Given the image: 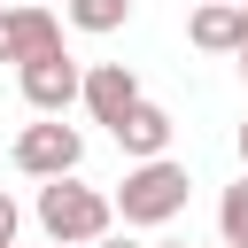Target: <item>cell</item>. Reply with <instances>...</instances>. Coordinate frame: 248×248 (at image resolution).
<instances>
[{"instance_id":"6da1fadb","label":"cell","mask_w":248,"mask_h":248,"mask_svg":"<svg viewBox=\"0 0 248 248\" xmlns=\"http://www.w3.org/2000/svg\"><path fill=\"white\" fill-rule=\"evenodd\" d=\"M39 232L54 248H93L116 232V202L101 186H78V178H46L39 186Z\"/></svg>"},{"instance_id":"7a4b0ae2","label":"cell","mask_w":248,"mask_h":248,"mask_svg":"<svg viewBox=\"0 0 248 248\" xmlns=\"http://www.w3.org/2000/svg\"><path fill=\"white\" fill-rule=\"evenodd\" d=\"M186 194H194L186 163L155 155V163H132V170H124V186H116V217H124V225H170V217L186 209Z\"/></svg>"},{"instance_id":"3957f363","label":"cell","mask_w":248,"mask_h":248,"mask_svg":"<svg viewBox=\"0 0 248 248\" xmlns=\"http://www.w3.org/2000/svg\"><path fill=\"white\" fill-rule=\"evenodd\" d=\"M78 163H85L78 124L46 116V124H23V132H16V170H23V178H78Z\"/></svg>"},{"instance_id":"277c9868","label":"cell","mask_w":248,"mask_h":248,"mask_svg":"<svg viewBox=\"0 0 248 248\" xmlns=\"http://www.w3.org/2000/svg\"><path fill=\"white\" fill-rule=\"evenodd\" d=\"M46 54H62V23H54V8H39V0L0 8V62L31 70V62H46Z\"/></svg>"},{"instance_id":"5b68a950","label":"cell","mask_w":248,"mask_h":248,"mask_svg":"<svg viewBox=\"0 0 248 248\" xmlns=\"http://www.w3.org/2000/svg\"><path fill=\"white\" fill-rule=\"evenodd\" d=\"M23 101H31L39 116H62L70 101H85V70H78L70 54H46V62L23 70Z\"/></svg>"},{"instance_id":"8992f818","label":"cell","mask_w":248,"mask_h":248,"mask_svg":"<svg viewBox=\"0 0 248 248\" xmlns=\"http://www.w3.org/2000/svg\"><path fill=\"white\" fill-rule=\"evenodd\" d=\"M85 108H93V124L116 132V124L140 108V78H132L124 62H93V70H85Z\"/></svg>"},{"instance_id":"52a82bcc","label":"cell","mask_w":248,"mask_h":248,"mask_svg":"<svg viewBox=\"0 0 248 248\" xmlns=\"http://www.w3.org/2000/svg\"><path fill=\"white\" fill-rule=\"evenodd\" d=\"M186 39H194L202 54H240V46H248V16H240L232 0H202L194 23H186Z\"/></svg>"},{"instance_id":"ba28073f","label":"cell","mask_w":248,"mask_h":248,"mask_svg":"<svg viewBox=\"0 0 248 248\" xmlns=\"http://www.w3.org/2000/svg\"><path fill=\"white\" fill-rule=\"evenodd\" d=\"M116 147L132 155V163H155L163 147H170V108H155V101H140L124 124H116Z\"/></svg>"},{"instance_id":"9c48e42d","label":"cell","mask_w":248,"mask_h":248,"mask_svg":"<svg viewBox=\"0 0 248 248\" xmlns=\"http://www.w3.org/2000/svg\"><path fill=\"white\" fill-rule=\"evenodd\" d=\"M124 16H132V0H70V23H78V31H93V39L124 31Z\"/></svg>"},{"instance_id":"30bf717a","label":"cell","mask_w":248,"mask_h":248,"mask_svg":"<svg viewBox=\"0 0 248 248\" xmlns=\"http://www.w3.org/2000/svg\"><path fill=\"white\" fill-rule=\"evenodd\" d=\"M217 240H225V248H248V170H240V186H225V202H217Z\"/></svg>"},{"instance_id":"8fae6325","label":"cell","mask_w":248,"mask_h":248,"mask_svg":"<svg viewBox=\"0 0 248 248\" xmlns=\"http://www.w3.org/2000/svg\"><path fill=\"white\" fill-rule=\"evenodd\" d=\"M16 225H23V209H16L8 194H0V248H16Z\"/></svg>"},{"instance_id":"7c38bea8","label":"cell","mask_w":248,"mask_h":248,"mask_svg":"<svg viewBox=\"0 0 248 248\" xmlns=\"http://www.w3.org/2000/svg\"><path fill=\"white\" fill-rule=\"evenodd\" d=\"M93 248H140V240H124V232H108V240H93Z\"/></svg>"},{"instance_id":"4fadbf2b","label":"cell","mask_w":248,"mask_h":248,"mask_svg":"<svg viewBox=\"0 0 248 248\" xmlns=\"http://www.w3.org/2000/svg\"><path fill=\"white\" fill-rule=\"evenodd\" d=\"M240 163H248V124H240Z\"/></svg>"},{"instance_id":"5bb4252c","label":"cell","mask_w":248,"mask_h":248,"mask_svg":"<svg viewBox=\"0 0 248 248\" xmlns=\"http://www.w3.org/2000/svg\"><path fill=\"white\" fill-rule=\"evenodd\" d=\"M240 78H248V46H240Z\"/></svg>"},{"instance_id":"9a60e30c","label":"cell","mask_w":248,"mask_h":248,"mask_svg":"<svg viewBox=\"0 0 248 248\" xmlns=\"http://www.w3.org/2000/svg\"><path fill=\"white\" fill-rule=\"evenodd\" d=\"M240 16H248V0H240Z\"/></svg>"},{"instance_id":"2e32d148","label":"cell","mask_w":248,"mask_h":248,"mask_svg":"<svg viewBox=\"0 0 248 248\" xmlns=\"http://www.w3.org/2000/svg\"><path fill=\"white\" fill-rule=\"evenodd\" d=\"M39 8H46V0H39Z\"/></svg>"},{"instance_id":"e0dca14e","label":"cell","mask_w":248,"mask_h":248,"mask_svg":"<svg viewBox=\"0 0 248 248\" xmlns=\"http://www.w3.org/2000/svg\"><path fill=\"white\" fill-rule=\"evenodd\" d=\"M217 248H225V240H217Z\"/></svg>"},{"instance_id":"ac0fdd59","label":"cell","mask_w":248,"mask_h":248,"mask_svg":"<svg viewBox=\"0 0 248 248\" xmlns=\"http://www.w3.org/2000/svg\"><path fill=\"white\" fill-rule=\"evenodd\" d=\"M232 8H240V0H232Z\"/></svg>"}]
</instances>
